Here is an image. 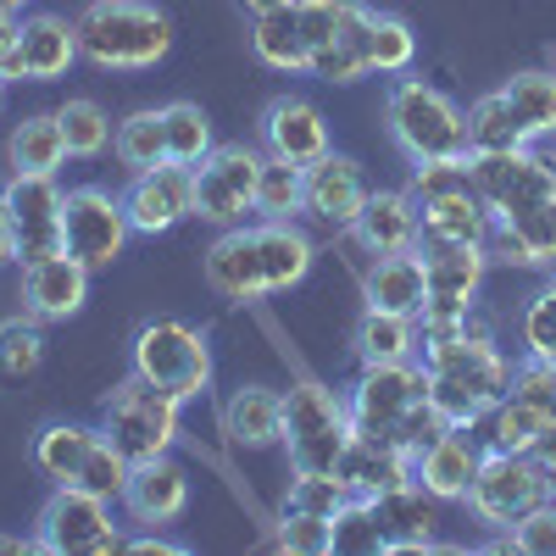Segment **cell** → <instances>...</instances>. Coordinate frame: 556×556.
<instances>
[{"label": "cell", "mask_w": 556, "mask_h": 556, "mask_svg": "<svg viewBox=\"0 0 556 556\" xmlns=\"http://www.w3.org/2000/svg\"><path fill=\"white\" fill-rule=\"evenodd\" d=\"M417 362H424L429 374V406L440 412L445 429H479L484 417L513 395V367L506 362L490 323H468V329H456L445 340H424V351H417Z\"/></svg>", "instance_id": "cell-1"}, {"label": "cell", "mask_w": 556, "mask_h": 556, "mask_svg": "<svg viewBox=\"0 0 556 556\" xmlns=\"http://www.w3.org/2000/svg\"><path fill=\"white\" fill-rule=\"evenodd\" d=\"M73 23L84 62L106 73H146L173 51V23L151 0H89Z\"/></svg>", "instance_id": "cell-2"}, {"label": "cell", "mask_w": 556, "mask_h": 556, "mask_svg": "<svg viewBox=\"0 0 556 556\" xmlns=\"http://www.w3.org/2000/svg\"><path fill=\"white\" fill-rule=\"evenodd\" d=\"M384 128L401 146L406 162H445V156H473L468 151V112L445 89L401 73L384 89Z\"/></svg>", "instance_id": "cell-3"}, {"label": "cell", "mask_w": 556, "mask_h": 556, "mask_svg": "<svg viewBox=\"0 0 556 556\" xmlns=\"http://www.w3.org/2000/svg\"><path fill=\"white\" fill-rule=\"evenodd\" d=\"M351 406L345 390L323 379H295L285 390V451L295 473H334L351 445Z\"/></svg>", "instance_id": "cell-4"}, {"label": "cell", "mask_w": 556, "mask_h": 556, "mask_svg": "<svg viewBox=\"0 0 556 556\" xmlns=\"http://www.w3.org/2000/svg\"><path fill=\"white\" fill-rule=\"evenodd\" d=\"M128 362L146 384H156L178 401H195V395L212 390V345H206V334L195 329V323H184V317L139 323V334L128 345Z\"/></svg>", "instance_id": "cell-5"}, {"label": "cell", "mask_w": 556, "mask_h": 556, "mask_svg": "<svg viewBox=\"0 0 556 556\" xmlns=\"http://www.w3.org/2000/svg\"><path fill=\"white\" fill-rule=\"evenodd\" d=\"M429 401V374L424 362H356V379L345 384V406H351V429L362 440L395 445L401 424ZM401 451V445H395Z\"/></svg>", "instance_id": "cell-6"}, {"label": "cell", "mask_w": 556, "mask_h": 556, "mask_svg": "<svg viewBox=\"0 0 556 556\" xmlns=\"http://www.w3.org/2000/svg\"><path fill=\"white\" fill-rule=\"evenodd\" d=\"M545 501H556V490H551V473L540 462L523 456V451H490V445L479 456V473H473L468 495H462V506L495 534H506L518 518H529Z\"/></svg>", "instance_id": "cell-7"}, {"label": "cell", "mask_w": 556, "mask_h": 556, "mask_svg": "<svg viewBox=\"0 0 556 556\" xmlns=\"http://www.w3.org/2000/svg\"><path fill=\"white\" fill-rule=\"evenodd\" d=\"M178 395L146 384L139 374H128L106 401H101V434L128 456V462H151L167 456L178 445Z\"/></svg>", "instance_id": "cell-8"}, {"label": "cell", "mask_w": 556, "mask_h": 556, "mask_svg": "<svg viewBox=\"0 0 556 556\" xmlns=\"http://www.w3.org/2000/svg\"><path fill=\"white\" fill-rule=\"evenodd\" d=\"M123 529L112 523V501L78 484H56L34 518V551L45 556H112L123 551Z\"/></svg>", "instance_id": "cell-9"}, {"label": "cell", "mask_w": 556, "mask_h": 556, "mask_svg": "<svg viewBox=\"0 0 556 556\" xmlns=\"http://www.w3.org/2000/svg\"><path fill=\"white\" fill-rule=\"evenodd\" d=\"M262 162L267 151L256 146H212L206 162H195V217L212 228H240L256 212L262 190Z\"/></svg>", "instance_id": "cell-10"}, {"label": "cell", "mask_w": 556, "mask_h": 556, "mask_svg": "<svg viewBox=\"0 0 556 556\" xmlns=\"http://www.w3.org/2000/svg\"><path fill=\"white\" fill-rule=\"evenodd\" d=\"M473 184H479L484 206L495 212V223H506V217H523V212L556 201V162L534 146L484 151V156H473Z\"/></svg>", "instance_id": "cell-11"}, {"label": "cell", "mask_w": 556, "mask_h": 556, "mask_svg": "<svg viewBox=\"0 0 556 556\" xmlns=\"http://www.w3.org/2000/svg\"><path fill=\"white\" fill-rule=\"evenodd\" d=\"M62 228H67V256H78L89 273H106L123 256L128 235H134V223L123 212V195L101 190V184H78V190H67Z\"/></svg>", "instance_id": "cell-12"}, {"label": "cell", "mask_w": 556, "mask_h": 556, "mask_svg": "<svg viewBox=\"0 0 556 556\" xmlns=\"http://www.w3.org/2000/svg\"><path fill=\"white\" fill-rule=\"evenodd\" d=\"M62 206H67V190L56 184V173H12V184H7V212H12L17 267L67 251Z\"/></svg>", "instance_id": "cell-13"}, {"label": "cell", "mask_w": 556, "mask_h": 556, "mask_svg": "<svg viewBox=\"0 0 556 556\" xmlns=\"http://www.w3.org/2000/svg\"><path fill=\"white\" fill-rule=\"evenodd\" d=\"M123 212L134 223V235H173L184 217H195V167L162 162L151 173H134Z\"/></svg>", "instance_id": "cell-14"}, {"label": "cell", "mask_w": 556, "mask_h": 556, "mask_svg": "<svg viewBox=\"0 0 556 556\" xmlns=\"http://www.w3.org/2000/svg\"><path fill=\"white\" fill-rule=\"evenodd\" d=\"M78 56H84L78 51V23H67L56 12H34V17H23V34L12 45V56L0 62V78H7V84H23V78L28 84H51Z\"/></svg>", "instance_id": "cell-15"}, {"label": "cell", "mask_w": 556, "mask_h": 556, "mask_svg": "<svg viewBox=\"0 0 556 556\" xmlns=\"http://www.w3.org/2000/svg\"><path fill=\"white\" fill-rule=\"evenodd\" d=\"M262 151L267 156H285L295 167H312L317 156L334 151L329 117H323L306 96H273L267 112H262Z\"/></svg>", "instance_id": "cell-16"}, {"label": "cell", "mask_w": 556, "mask_h": 556, "mask_svg": "<svg viewBox=\"0 0 556 556\" xmlns=\"http://www.w3.org/2000/svg\"><path fill=\"white\" fill-rule=\"evenodd\" d=\"M89 278H96V273H89L78 256H67V251L23 262V312L39 317V323L78 317L84 301H89Z\"/></svg>", "instance_id": "cell-17"}, {"label": "cell", "mask_w": 556, "mask_h": 556, "mask_svg": "<svg viewBox=\"0 0 556 556\" xmlns=\"http://www.w3.org/2000/svg\"><path fill=\"white\" fill-rule=\"evenodd\" d=\"M184 506H190V473L173 462V451H167V456H151V462H134L128 490H123L128 523L162 529V523L184 518Z\"/></svg>", "instance_id": "cell-18"}, {"label": "cell", "mask_w": 556, "mask_h": 556, "mask_svg": "<svg viewBox=\"0 0 556 556\" xmlns=\"http://www.w3.org/2000/svg\"><path fill=\"white\" fill-rule=\"evenodd\" d=\"M201 273L206 285L223 295V301H267V278H262V251H256V228L240 223V228H223V235L206 245L201 256Z\"/></svg>", "instance_id": "cell-19"}, {"label": "cell", "mask_w": 556, "mask_h": 556, "mask_svg": "<svg viewBox=\"0 0 556 556\" xmlns=\"http://www.w3.org/2000/svg\"><path fill=\"white\" fill-rule=\"evenodd\" d=\"M367 206V178H362V162L345 156V151H329L306 167V212L329 228H356Z\"/></svg>", "instance_id": "cell-20"}, {"label": "cell", "mask_w": 556, "mask_h": 556, "mask_svg": "<svg viewBox=\"0 0 556 556\" xmlns=\"http://www.w3.org/2000/svg\"><path fill=\"white\" fill-rule=\"evenodd\" d=\"M440 495H429L417 479L374 495V513L384 523V556H401V551H434V529H440Z\"/></svg>", "instance_id": "cell-21"}, {"label": "cell", "mask_w": 556, "mask_h": 556, "mask_svg": "<svg viewBox=\"0 0 556 556\" xmlns=\"http://www.w3.org/2000/svg\"><path fill=\"white\" fill-rule=\"evenodd\" d=\"M417 217H424V240L417 245H490L495 235V212L484 206L479 184L417 201Z\"/></svg>", "instance_id": "cell-22"}, {"label": "cell", "mask_w": 556, "mask_h": 556, "mask_svg": "<svg viewBox=\"0 0 556 556\" xmlns=\"http://www.w3.org/2000/svg\"><path fill=\"white\" fill-rule=\"evenodd\" d=\"M479 456H484V445L468 429H445L412 456V479L440 501H462L468 484H473V473H479Z\"/></svg>", "instance_id": "cell-23"}, {"label": "cell", "mask_w": 556, "mask_h": 556, "mask_svg": "<svg viewBox=\"0 0 556 556\" xmlns=\"http://www.w3.org/2000/svg\"><path fill=\"white\" fill-rule=\"evenodd\" d=\"M351 235L374 251V256H390V251H417L424 240V217H417V195L412 190H367V206L356 217Z\"/></svg>", "instance_id": "cell-24"}, {"label": "cell", "mask_w": 556, "mask_h": 556, "mask_svg": "<svg viewBox=\"0 0 556 556\" xmlns=\"http://www.w3.org/2000/svg\"><path fill=\"white\" fill-rule=\"evenodd\" d=\"M424 295H429V278H424V256H417V251L374 256V267L362 273V301L374 312L417 317V312H424Z\"/></svg>", "instance_id": "cell-25"}, {"label": "cell", "mask_w": 556, "mask_h": 556, "mask_svg": "<svg viewBox=\"0 0 556 556\" xmlns=\"http://www.w3.org/2000/svg\"><path fill=\"white\" fill-rule=\"evenodd\" d=\"M223 429L240 451H267L285 445V390L267 384H240L235 395L223 401Z\"/></svg>", "instance_id": "cell-26"}, {"label": "cell", "mask_w": 556, "mask_h": 556, "mask_svg": "<svg viewBox=\"0 0 556 556\" xmlns=\"http://www.w3.org/2000/svg\"><path fill=\"white\" fill-rule=\"evenodd\" d=\"M256 228V251H262V278H267V295H285L295 290L301 278L317 262V245L295 228V217H262Z\"/></svg>", "instance_id": "cell-27"}, {"label": "cell", "mask_w": 556, "mask_h": 556, "mask_svg": "<svg viewBox=\"0 0 556 556\" xmlns=\"http://www.w3.org/2000/svg\"><path fill=\"white\" fill-rule=\"evenodd\" d=\"M490 262H506V267H556V201H545V206H534L523 217L495 223Z\"/></svg>", "instance_id": "cell-28"}, {"label": "cell", "mask_w": 556, "mask_h": 556, "mask_svg": "<svg viewBox=\"0 0 556 556\" xmlns=\"http://www.w3.org/2000/svg\"><path fill=\"white\" fill-rule=\"evenodd\" d=\"M334 479H340L351 495H367V501H374V495H384V490H395V484L412 479V456L395 451V445H379V440L351 434V445H345V456H340Z\"/></svg>", "instance_id": "cell-29"}, {"label": "cell", "mask_w": 556, "mask_h": 556, "mask_svg": "<svg viewBox=\"0 0 556 556\" xmlns=\"http://www.w3.org/2000/svg\"><path fill=\"white\" fill-rule=\"evenodd\" d=\"M106 434H101V424H45L39 434H34V468L51 479V484H78V473H84V462H89V451H96Z\"/></svg>", "instance_id": "cell-30"}, {"label": "cell", "mask_w": 556, "mask_h": 556, "mask_svg": "<svg viewBox=\"0 0 556 556\" xmlns=\"http://www.w3.org/2000/svg\"><path fill=\"white\" fill-rule=\"evenodd\" d=\"M351 345H356V362H412L417 351H424V329H417V317L362 306Z\"/></svg>", "instance_id": "cell-31"}, {"label": "cell", "mask_w": 556, "mask_h": 556, "mask_svg": "<svg viewBox=\"0 0 556 556\" xmlns=\"http://www.w3.org/2000/svg\"><path fill=\"white\" fill-rule=\"evenodd\" d=\"M506 106H513V117L523 123L529 146L534 139H556V73L551 67H523L501 84Z\"/></svg>", "instance_id": "cell-32"}, {"label": "cell", "mask_w": 556, "mask_h": 556, "mask_svg": "<svg viewBox=\"0 0 556 556\" xmlns=\"http://www.w3.org/2000/svg\"><path fill=\"white\" fill-rule=\"evenodd\" d=\"M12 173H62L67 162V134H62V117L56 112H39V117H23L12 128Z\"/></svg>", "instance_id": "cell-33"}, {"label": "cell", "mask_w": 556, "mask_h": 556, "mask_svg": "<svg viewBox=\"0 0 556 556\" xmlns=\"http://www.w3.org/2000/svg\"><path fill=\"white\" fill-rule=\"evenodd\" d=\"M251 56L273 73H306V39H301L295 12L251 17Z\"/></svg>", "instance_id": "cell-34"}, {"label": "cell", "mask_w": 556, "mask_h": 556, "mask_svg": "<svg viewBox=\"0 0 556 556\" xmlns=\"http://www.w3.org/2000/svg\"><path fill=\"white\" fill-rule=\"evenodd\" d=\"M45 367V329L39 317H7L0 323V384L7 390H23L34 374Z\"/></svg>", "instance_id": "cell-35"}, {"label": "cell", "mask_w": 556, "mask_h": 556, "mask_svg": "<svg viewBox=\"0 0 556 556\" xmlns=\"http://www.w3.org/2000/svg\"><path fill=\"white\" fill-rule=\"evenodd\" d=\"M518 146H529V134H523V123L513 117L506 96H501V89L479 96V101L468 106V151L484 156V151H518Z\"/></svg>", "instance_id": "cell-36"}, {"label": "cell", "mask_w": 556, "mask_h": 556, "mask_svg": "<svg viewBox=\"0 0 556 556\" xmlns=\"http://www.w3.org/2000/svg\"><path fill=\"white\" fill-rule=\"evenodd\" d=\"M112 151H117V162H123L128 173H151V167L173 162V156H167V123H162V106H156V112H134V117H123L117 134H112Z\"/></svg>", "instance_id": "cell-37"}, {"label": "cell", "mask_w": 556, "mask_h": 556, "mask_svg": "<svg viewBox=\"0 0 556 556\" xmlns=\"http://www.w3.org/2000/svg\"><path fill=\"white\" fill-rule=\"evenodd\" d=\"M412 62H417L412 23L395 12H367V67L384 78H401V73H412Z\"/></svg>", "instance_id": "cell-38"}, {"label": "cell", "mask_w": 556, "mask_h": 556, "mask_svg": "<svg viewBox=\"0 0 556 556\" xmlns=\"http://www.w3.org/2000/svg\"><path fill=\"white\" fill-rule=\"evenodd\" d=\"M367 7L362 0H295V23H301V39H306V56L323 51V45L345 39L351 28H362Z\"/></svg>", "instance_id": "cell-39"}, {"label": "cell", "mask_w": 556, "mask_h": 556, "mask_svg": "<svg viewBox=\"0 0 556 556\" xmlns=\"http://www.w3.org/2000/svg\"><path fill=\"white\" fill-rule=\"evenodd\" d=\"M551 424H545V417L529 406V401H518V395H506L490 417H484V445L490 451H534L540 445V434H545Z\"/></svg>", "instance_id": "cell-40"}, {"label": "cell", "mask_w": 556, "mask_h": 556, "mask_svg": "<svg viewBox=\"0 0 556 556\" xmlns=\"http://www.w3.org/2000/svg\"><path fill=\"white\" fill-rule=\"evenodd\" d=\"M162 123H167V156L178 162V167H195V162H206L212 156V123H206V112L195 106V101H173V106H162Z\"/></svg>", "instance_id": "cell-41"}, {"label": "cell", "mask_w": 556, "mask_h": 556, "mask_svg": "<svg viewBox=\"0 0 556 556\" xmlns=\"http://www.w3.org/2000/svg\"><path fill=\"white\" fill-rule=\"evenodd\" d=\"M256 212L262 217H295V212H306V167H295L285 156H267L262 162Z\"/></svg>", "instance_id": "cell-42"}, {"label": "cell", "mask_w": 556, "mask_h": 556, "mask_svg": "<svg viewBox=\"0 0 556 556\" xmlns=\"http://www.w3.org/2000/svg\"><path fill=\"white\" fill-rule=\"evenodd\" d=\"M334 551L340 556H384V523L367 495H351L334 513Z\"/></svg>", "instance_id": "cell-43"}, {"label": "cell", "mask_w": 556, "mask_h": 556, "mask_svg": "<svg viewBox=\"0 0 556 556\" xmlns=\"http://www.w3.org/2000/svg\"><path fill=\"white\" fill-rule=\"evenodd\" d=\"M518 340H523V356L556 367V278H545V285L523 301V312H518Z\"/></svg>", "instance_id": "cell-44"}, {"label": "cell", "mask_w": 556, "mask_h": 556, "mask_svg": "<svg viewBox=\"0 0 556 556\" xmlns=\"http://www.w3.org/2000/svg\"><path fill=\"white\" fill-rule=\"evenodd\" d=\"M62 134H67V156H101L106 146H112V117L89 101V96H78V101H67L62 112Z\"/></svg>", "instance_id": "cell-45"}, {"label": "cell", "mask_w": 556, "mask_h": 556, "mask_svg": "<svg viewBox=\"0 0 556 556\" xmlns=\"http://www.w3.org/2000/svg\"><path fill=\"white\" fill-rule=\"evenodd\" d=\"M351 501V490L334 479V473H295L285 501H278V513H312V518H334L340 506Z\"/></svg>", "instance_id": "cell-46"}, {"label": "cell", "mask_w": 556, "mask_h": 556, "mask_svg": "<svg viewBox=\"0 0 556 556\" xmlns=\"http://www.w3.org/2000/svg\"><path fill=\"white\" fill-rule=\"evenodd\" d=\"M278 551H290V556H334V518L278 513Z\"/></svg>", "instance_id": "cell-47"}, {"label": "cell", "mask_w": 556, "mask_h": 556, "mask_svg": "<svg viewBox=\"0 0 556 556\" xmlns=\"http://www.w3.org/2000/svg\"><path fill=\"white\" fill-rule=\"evenodd\" d=\"M495 551H523V556H556V501L534 506L529 518H518L495 540Z\"/></svg>", "instance_id": "cell-48"}, {"label": "cell", "mask_w": 556, "mask_h": 556, "mask_svg": "<svg viewBox=\"0 0 556 556\" xmlns=\"http://www.w3.org/2000/svg\"><path fill=\"white\" fill-rule=\"evenodd\" d=\"M513 395L529 401V406L545 417V424H556V367H551V362L523 356V362L513 367Z\"/></svg>", "instance_id": "cell-49"}, {"label": "cell", "mask_w": 556, "mask_h": 556, "mask_svg": "<svg viewBox=\"0 0 556 556\" xmlns=\"http://www.w3.org/2000/svg\"><path fill=\"white\" fill-rule=\"evenodd\" d=\"M123 551H134V556H190V545H184V540H167L162 529H146V534L123 540Z\"/></svg>", "instance_id": "cell-50"}, {"label": "cell", "mask_w": 556, "mask_h": 556, "mask_svg": "<svg viewBox=\"0 0 556 556\" xmlns=\"http://www.w3.org/2000/svg\"><path fill=\"white\" fill-rule=\"evenodd\" d=\"M17 262V245H12V212H7V184H0V267Z\"/></svg>", "instance_id": "cell-51"}, {"label": "cell", "mask_w": 556, "mask_h": 556, "mask_svg": "<svg viewBox=\"0 0 556 556\" xmlns=\"http://www.w3.org/2000/svg\"><path fill=\"white\" fill-rule=\"evenodd\" d=\"M529 456H534V462H540V468L551 473V490H556V424H551V429L540 434V445H534Z\"/></svg>", "instance_id": "cell-52"}, {"label": "cell", "mask_w": 556, "mask_h": 556, "mask_svg": "<svg viewBox=\"0 0 556 556\" xmlns=\"http://www.w3.org/2000/svg\"><path fill=\"white\" fill-rule=\"evenodd\" d=\"M17 34H23V17H17V12H7V7H0V62L12 56V45H17Z\"/></svg>", "instance_id": "cell-53"}, {"label": "cell", "mask_w": 556, "mask_h": 556, "mask_svg": "<svg viewBox=\"0 0 556 556\" xmlns=\"http://www.w3.org/2000/svg\"><path fill=\"white\" fill-rule=\"evenodd\" d=\"M245 17H273V12H295V0H240Z\"/></svg>", "instance_id": "cell-54"}, {"label": "cell", "mask_w": 556, "mask_h": 556, "mask_svg": "<svg viewBox=\"0 0 556 556\" xmlns=\"http://www.w3.org/2000/svg\"><path fill=\"white\" fill-rule=\"evenodd\" d=\"M34 551V534H0V556H23Z\"/></svg>", "instance_id": "cell-55"}, {"label": "cell", "mask_w": 556, "mask_h": 556, "mask_svg": "<svg viewBox=\"0 0 556 556\" xmlns=\"http://www.w3.org/2000/svg\"><path fill=\"white\" fill-rule=\"evenodd\" d=\"M0 7H7V12H23V7H28V0H0Z\"/></svg>", "instance_id": "cell-56"}, {"label": "cell", "mask_w": 556, "mask_h": 556, "mask_svg": "<svg viewBox=\"0 0 556 556\" xmlns=\"http://www.w3.org/2000/svg\"><path fill=\"white\" fill-rule=\"evenodd\" d=\"M0 112H7V78H0Z\"/></svg>", "instance_id": "cell-57"}, {"label": "cell", "mask_w": 556, "mask_h": 556, "mask_svg": "<svg viewBox=\"0 0 556 556\" xmlns=\"http://www.w3.org/2000/svg\"><path fill=\"white\" fill-rule=\"evenodd\" d=\"M551 162H556V151H551Z\"/></svg>", "instance_id": "cell-58"}]
</instances>
